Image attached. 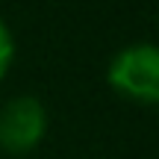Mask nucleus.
<instances>
[{
    "label": "nucleus",
    "instance_id": "1",
    "mask_svg": "<svg viewBox=\"0 0 159 159\" xmlns=\"http://www.w3.org/2000/svg\"><path fill=\"white\" fill-rule=\"evenodd\" d=\"M106 80L118 94L139 103L159 106V47L156 44H130L115 53L109 62Z\"/></svg>",
    "mask_w": 159,
    "mask_h": 159
},
{
    "label": "nucleus",
    "instance_id": "2",
    "mask_svg": "<svg viewBox=\"0 0 159 159\" xmlns=\"http://www.w3.org/2000/svg\"><path fill=\"white\" fill-rule=\"evenodd\" d=\"M47 130V112L41 100L21 94L0 109V148L6 153H30Z\"/></svg>",
    "mask_w": 159,
    "mask_h": 159
},
{
    "label": "nucleus",
    "instance_id": "3",
    "mask_svg": "<svg viewBox=\"0 0 159 159\" xmlns=\"http://www.w3.org/2000/svg\"><path fill=\"white\" fill-rule=\"evenodd\" d=\"M12 56H15V41H12V33L6 30V24L0 21V77L12 65Z\"/></svg>",
    "mask_w": 159,
    "mask_h": 159
}]
</instances>
